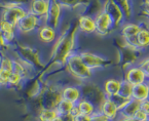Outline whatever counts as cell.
Wrapping results in <instances>:
<instances>
[{
    "mask_svg": "<svg viewBox=\"0 0 149 121\" xmlns=\"http://www.w3.org/2000/svg\"><path fill=\"white\" fill-rule=\"evenodd\" d=\"M78 27H73L71 31H66L57 40L52 51V59L55 64L65 65L66 61L73 53L75 45V33Z\"/></svg>",
    "mask_w": 149,
    "mask_h": 121,
    "instance_id": "1",
    "label": "cell"
},
{
    "mask_svg": "<svg viewBox=\"0 0 149 121\" xmlns=\"http://www.w3.org/2000/svg\"><path fill=\"white\" fill-rule=\"evenodd\" d=\"M66 70L72 77L82 82L88 81L93 77V71L88 69L80 59L78 53H73L66 61Z\"/></svg>",
    "mask_w": 149,
    "mask_h": 121,
    "instance_id": "2",
    "label": "cell"
},
{
    "mask_svg": "<svg viewBox=\"0 0 149 121\" xmlns=\"http://www.w3.org/2000/svg\"><path fill=\"white\" fill-rule=\"evenodd\" d=\"M79 87H80L81 93H82V99L92 102L97 108H99L100 105L104 102V100L107 97L104 93L103 87L94 82L86 81Z\"/></svg>",
    "mask_w": 149,
    "mask_h": 121,
    "instance_id": "3",
    "label": "cell"
},
{
    "mask_svg": "<svg viewBox=\"0 0 149 121\" xmlns=\"http://www.w3.org/2000/svg\"><path fill=\"white\" fill-rule=\"evenodd\" d=\"M62 100V88L56 85H48L40 93L41 109H56Z\"/></svg>",
    "mask_w": 149,
    "mask_h": 121,
    "instance_id": "4",
    "label": "cell"
},
{
    "mask_svg": "<svg viewBox=\"0 0 149 121\" xmlns=\"http://www.w3.org/2000/svg\"><path fill=\"white\" fill-rule=\"evenodd\" d=\"M78 53L80 59H82V62L84 63V65L92 71L99 70V69H107L113 65V62L111 59H106V57L94 53L92 51L84 50L80 51Z\"/></svg>",
    "mask_w": 149,
    "mask_h": 121,
    "instance_id": "5",
    "label": "cell"
},
{
    "mask_svg": "<svg viewBox=\"0 0 149 121\" xmlns=\"http://www.w3.org/2000/svg\"><path fill=\"white\" fill-rule=\"evenodd\" d=\"M121 45L118 47V55H119V65L121 66L123 70L125 71L127 68L133 66V65L138 64L139 59V53L141 50L135 48V47L130 46L123 40Z\"/></svg>",
    "mask_w": 149,
    "mask_h": 121,
    "instance_id": "6",
    "label": "cell"
},
{
    "mask_svg": "<svg viewBox=\"0 0 149 121\" xmlns=\"http://www.w3.org/2000/svg\"><path fill=\"white\" fill-rule=\"evenodd\" d=\"M142 26L140 23H133V22H127L120 27V36L121 39L125 42L127 44H129L130 46L138 48L137 45V40L136 36L139 33V31L141 30ZM140 50V49H139Z\"/></svg>",
    "mask_w": 149,
    "mask_h": 121,
    "instance_id": "7",
    "label": "cell"
},
{
    "mask_svg": "<svg viewBox=\"0 0 149 121\" xmlns=\"http://www.w3.org/2000/svg\"><path fill=\"white\" fill-rule=\"evenodd\" d=\"M103 10L110 17L113 22L114 29L120 28L125 24V15L119 6L114 2L113 0H105L103 3Z\"/></svg>",
    "mask_w": 149,
    "mask_h": 121,
    "instance_id": "8",
    "label": "cell"
},
{
    "mask_svg": "<svg viewBox=\"0 0 149 121\" xmlns=\"http://www.w3.org/2000/svg\"><path fill=\"white\" fill-rule=\"evenodd\" d=\"M42 25H43L42 19L38 18L37 16L28 11L26 16L21 19L15 28H17V31H19L21 34H28L36 30L37 28L39 29Z\"/></svg>",
    "mask_w": 149,
    "mask_h": 121,
    "instance_id": "9",
    "label": "cell"
},
{
    "mask_svg": "<svg viewBox=\"0 0 149 121\" xmlns=\"http://www.w3.org/2000/svg\"><path fill=\"white\" fill-rule=\"evenodd\" d=\"M94 18L95 23H96V33L98 35L107 36L115 30L112 20L103 9L100 12L97 13Z\"/></svg>",
    "mask_w": 149,
    "mask_h": 121,
    "instance_id": "10",
    "label": "cell"
},
{
    "mask_svg": "<svg viewBox=\"0 0 149 121\" xmlns=\"http://www.w3.org/2000/svg\"><path fill=\"white\" fill-rule=\"evenodd\" d=\"M27 13H28V8H25L21 5L5 7L3 8L2 15H1V20L15 27L21 19L24 18Z\"/></svg>",
    "mask_w": 149,
    "mask_h": 121,
    "instance_id": "11",
    "label": "cell"
},
{
    "mask_svg": "<svg viewBox=\"0 0 149 121\" xmlns=\"http://www.w3.org/2000/svg\"><path fill=\"white\" fill-rule=\"evenodd\" d=\"M123 79L131 83L132 85H137V84L148 82L146 73L143 71V69L138 64L133 65V66L125 69Z\"/></svg>",
    "mask_w": 149,
    "mask_h": 121,
    "instance_id": "12",
    "label": "cell"
},
{
    "mask_svg": "<svg viewBox=\"0 0 149 121\" xmlns=\"http://www.w3.org/2000/svg\"><path fill=\"white\" fill-rule=\"evenodd\" d=\"M62 9L63 8L60 6L59 3H57L56 0H51V4H49L47 15L45 16V18L42 19L43 20V25H48V26L57 29L60 25Z\"/></svg>",
    "mask_w": 149,
    "mask_h": 121,
    "instance_id": "13",
    "label": "cell"
},
{
    "mask_svg": "<svg viewBox=\"0 0 149 121\" xmlns=\"http://www.w3.org/2000/svg\"><path fill=\"white\" fill-rule=\"evenodd\" d=\"M51 0H31L29 3L28 11L37 16L40 19H44L47 15Z\"/></svg>",
    "mask_w": 149,
    "mask_h": 121,
    "instance_id": "14",
    "label": "cell"
},
{
    "mask_svg": "<svg viewBox=\"0 0 149 121\" xmlns=\"http://www.w3.org/2000/svg\"><path fill=\"white\" fill-rule=\"evenodd\" d=\"M98 111L101 112L103 115H105L106 117H108L111 121H114L119 115V109L111 101L110 97H106L104 100V102L98 108Z\"/></svg>",
    "mask_w": 149,
    "mask_h": 121,
    "instance_id": "15",
    "label": "cell"
},
{
    "mask_svg": "<svg viewBox=\"0 0 149 121\" xmlns=\"http://www.w3.org/2000/svg\"><path fill=\"white\" fill-rule=\"evenodd\" d=\"M78 30L84 34H93L96 33V23L95 18L88 15H81L78 18L77 22Z\"/></svg>",
    "mask_w": 149,
    "mask_h": 121,
    "instance_id": "16",
    "label": "cell"
},
{
    "mask_svg": "<svg viewBox=\"0 0 149 121\" xmlns=\"http://www.w3.org/2000/svg\"><path fill=\"white\" fill-rule=\"evenodd\" d=\"M62 99L67 100L73 104H77L82 99V93L79 86L67 85L62 88Z\"/></svg>",
    "mask_w": 149,
    "mask_h": 121,
    "instance_id": "17",
    "label": "cell"
},
{
    "mask_svg": "<svg viewBox=\"0 0 149 121\" xmlns=\"http://www.w3.org/2000/svg\"><path fill=\"white\" fill-rule=\"evenodd\" d=\"M38 38L40 41L45 44L54 43L58 39L57 29L48 26V25H42L38 29Z\"/></svg>",
    "mask_w": 149,
    "mask_h": 121,
    "instance_id": "18",
    "label": "cell"
},
{
    "mask_svg": "<svg viewBox=\"0 0 149 121\" xmlns=\"http://www.w3.org/2000/svg\"><path fill=\"white\" fill-rule=\"evenodd\" d=\"M140 108H141V102L137 101V100H134V99H131L125 104V107L119 110L118 117H120V118H125V119L134 118L135 114L140 110Z\"/></svg>",
    "mask_w": 149,
    "mask_h": 121,
    "instance_id": "19",
    "label": "cell"
},
{
    "mask_svg": "<svg viewBox=\"0 0 149 121\" xmlns=\"http://www.w3.org/2000/svg\"><path fill=\"white\" fill-rule=\"evenodd\" d=\"M132 99L137 100L139 102H144L149 99V82L133 85Z\"/></svg>",
    "mask_w": 149,
    "mask_h": 121,
    "instance_id": "20",
    "label": "cell"
},
{
    "mask_svg": "<svg viewBox=\"0 0 149 121\" xmlns=\"http://www.w3.org/2000/svg\"><path fill=\"white\" fill-rule=\"evenodd\" d=\"M121 84V79H116V78H109V79L105 80L103 83V90L105 93L106 97H111L113 95H117L119 91Z\"/></svg>",
    "mask_w": 149,
    "mask_h": 121,
    "instance_id": "21",
    "label": "cell"
},
{
    "mask_svg": "<svg viewBox=\"0 0 149 121\" xmlns=\"http://www.w3.org/2000/svg\"><path fill=\"white\" fill-rule=\"evenodd\" d=\"M0 31L3 34V37H4L5 41L7 44H9L13 39H15V31H17V28L13 25L8 24V23L4 22V21H0Z\"/></svg>",
    "mask_w": 149,
    "mask_h": 121,
    "instance_id": "22",
    "label": "cell"
},
{
    "mask_svg": "<svg viewBox=\"0 0 149 121\" xmlns=\"http://www.w3.org/2000/svg\"><path fill=\"white\" fill-rule=\"evenodd\" d=\"M137 45L140 50L146 49L149 47V28L142 26L141 30L136 36Z\"/></svg>",
    "mask_w": 149,
    "mask_h": 121,
    "instance_id": "23",
    "label": "cell"
},
{
    "mask_svg": "<svg viewBox=\"0 0 149 121\" xmlns=\"http://www.w3.org/2000/svg\"><path fill=\"white\" fill-rule=\"evenodd\" d=\"M77 107H78L79 111H80L81 114H86L92 116L94 113H96L98 111V108L92 103V102L88 101L86 99H81L78 103L76 104Z\"/></svg>",
    "mask_w": 149,
    "mask_h": 121,
    "instance_id": "24",
    "label": "cell"
},
{
    "mask_svg": "<svg viewBox=\"0 0 149 121\" xmlns=\"http://www.w3.org/2000/svg\"><path fill=\"white\" fill-rule=\"evenodd\" d=\"M57 3L62 8L75 9L80 6H84L88 2V0H56Z\"/></svg>",
    "mask_w": 149,
    "mask_h": 121,
    "instance_id": "25",
    "label": "cell"
},
{
    "mask_svg": "<svg viewBox=\"0 0 149 121\" xmlns=\"http://www.w3.org/2000/svg\"><path fill=\"white\" fill-rule=\"evenodd\" d=\"M113 1L123 10L125 20H130L133 15V6H132L131 0H113Z\"/></svg>",
    "mask_w": 149,
    "mask_h": 121,
    "instance_id": "26",
    "label": "cell"
},
{
    "mask_svg": "<svg viewBox=\"0 0 149 121\" xmlns=\"http://www.w3.org/2000/svg\"><path fill=\"white\" fill-rule=\"evenodd\" d=\"M75 104L71 103V102L67 101V100L62 99L61 101L59 102V104H58L56 110H57L58 114H59L60 116H61V115L69 114V113L71 112V110H72L73 106Z\"/></svg>",
    "mask_w": 149,
    "mask_h": 121,
    "instance_id": "27",
    "label": "cell"
},
{
    "mask_svg": "<svg viewBox=\"0 0 149 121\" xmlns=\"http://www.w3.org/2000/svg\"><path fill=\"white\" fill-rule=\"evenodd\" d=\"M58 112L56 109H41L38 119L39 121H52L58 116Z\"/></svg>",
    "mask_w": 149,
    "mask_h": 121,
    "instance_id": "28",
    "label": "cell"
},
{
    "mask_svg": "<svg viewBox=\"0 0 149 121\" xmlns=\"http://www.w3.org/2000/svg\"><path fill=\"white\" fill-rule=\"evenodd\" d=\"M132 93H133V85L131 83H129L127 81H125V79H121V84H120V88H119L118 95H120L121 97H125L127 100H131Z\"/></svg>",
    "mask_w": 149,
    "mask_h": 121,
    "instance_id": "29",
    "label": "cell"
},
{
    "mask_svg": "<svg viewBox=\"0 0 149 121\" xmlns=\"http://www.w3.org/2000/svg\"><path fill=\"white\" fill-rule=\"evenodd\" d=\"M28 2L29 0H0V4L3 5V8L9 6H17V5L24 6V4Z\"/></svg>",
    "mask_w": 149,
    "mask_h": 121,
    "instance_id": "30",
    "label": "cell"
},
{
    "mask_svg": "<svg viewBox=\"0 0 149 121\" xmlns=\"http://www.w3.org/2000/svg\"><path fill=\"white\" fill-rule=\"evenodd\" d=\"M13 59H9L8 57H0V68L4 69L8 72H13Z\"/></svg>",
    "mask_w": 149,
    "mask_h": 121,
    "instance_id": "31",
    "label": "cell"
},
{
    "mask_svg": "<svg viewBox=\"0 0 149 121\" xmlns=\"http://www.w3.org/2000/svg\"><path fill=\"white\" fill-rule=\"evenodd\" d=\"M111 99V101L113 102L114 104H115V106H116L117 108L120 110V109H123V107H125V105L127 103V102L130 101V100H127V99H125V97H121L120 95H113V97H110Z\"/></svg>",
    "mask_w": 149,
    "mask_h": 121,
    "instance_id": "32",
    "label": "cell"
},
{
    "mask_svg": "<svg viewBox=\"0 0 149 121\" xmlns=\"http://www.w3.org/2000/svg\"><path fill=\"white\" fill-rule=\"evenodd\" d=\"M23 76L20 75L19 73L15 72H11L10 75H9V80H8V85L10 86H15L19 85L21 83V81L23 80Z\"/></svg>",
    "mask_w": 149,
    "mask_h": 121,
    "instance_id": "33",
    "label": "cell"
},
{
    "mask_svg": "<svg viewBox=\"0 0 149 121\" xmlns=\"http://www.w3.org/2000/svg\"><path fill=\"white\" fill-rule=\"evenodd\" d=\"M11 72L4 70V69L0 68V86H6L8 85L9 75Z\"/></svg>",
    "mask_w": 149,
    "mask_h": 121,
    "instance_id": "34",
    "label": "cell"
},
{
    "mask_svg": "<svg viewBox=\"0 0 149 121\" xmlns=\"http://www.w3.org/2000/svg\"><path fill=\"white\" fill-rule=\"evenodd\" d=\"M138 65L143 69V71H144V72L146 73L147 76H148L149 75V57L141 59L138 62Z\"/></svg>",
    "mask_w": 149,
    "mask_h": 121,
    "instance_id": "35",
    "label": "cell"
},
{
    "mask_svg": "<svg viewBox=\"0 0 149 121\" xmlns=\"http://www.w3.org/2000/svg\"><path fill=\"white\" fill-rule=\"evenodd\" d=\"M91 117H92V120L91 121H111L108 117H106L105 115H103L101 112H99V111L94 113Z\"/></svg>",
    "mask_w": 149,
    "mask_h": 121,
    "instance_id": "36",
    "label": "cell"
},
{
    "mask_svg": "<svg viewBox=\"0 0 149 121\" xmlns=\"http://www.w3.org/2000/svg\"><path fill=\"white\" fill-rule=\"evenodd\" d=\"M148 118H149V116L144 112V111L141 110V108L134 116V119H136L137 121H147L148 120Z\"/></svg>",
    "mask_w": 149,
    "mask_h": 121,
    "instance_id": "37",
    "label": "cell"
},
{
    "mask_svg": "<svg viewBox=\"0 0 149 121\" xmlns=\"http://www.w3.org/2000/svg\"><path fill=\"white\" fill-rule=\"evenodd\" d=\"M92 120V117L90 115H86V114H79L77 116H75V121H91Z\"/></svg>",
    "mask_w": 149,
    "mask_h": 121,
    "instance_id": "38",
    "label": "cell"
},
{
    "mask_svg": "<svg viewBox=\"0 0 149 121\" xmlns=\"http://www.w3.org/2000/svg\"><path fill=\"white\" fill-rule=\"evenodd\" d=\"M141 110H143L149 116V100H146L141 103Z\"/></svg>",
    "mask_w": 149,
    "mask_h": 121,
    "instance_id": "39",
    "label": "cell"
},
{
    "mask_svg": "<svg viewBox=\"0 0 149 121\" xmlns=\"http://www.w3.org/2000/svg\"><path fill=\"white\" fill-rule=\"evenodd\" d=\"M62 120L63 121H75V117L69 113V114H65V115H61Z\"/></svg>",
    "mask_w": 149,
    "mask_h": 121,
    "instance_id": "40",
    "label": "cell"
},
{
    "mask_svg": "<svg viewBox=\"0 0 149 121\" xmlns=\"http://www.w3.org/2000/svg\"><path fill=\"white\" fill-rule=\"evenodd\" d=\"M6 45H7V43H6V41H5L4 37H3V34L0 31V49L6 47Z\"/></svg>",
    "mask_w": 149,
    "mask_h": 121,
    "instance_id": "41",
    "label": "cell"
},
{
    "mask_svg": "<svg viewBox=\"0 0 149 121\" xmlns=\"http://www.w3.org/2000/svg\"><path fill=\"white\" fill-rule=\"evenodd\" d=\"M70 114L72 115V116H77V115H79L80 114V111H79V109H78V107H77V105L75 104L74 106H73V108H72V110H71V112H70Z\"/></svg>",
    "mask_w": 149,
    "mask_h": 121,
    "instance_id": "42",
    "label": "cell"
},
{
    "mask_svg": "<svg viewBox=\"0 0 149 121\" xmlns=\"http://www.w3.org/2000/svg\"><path fill=\"white\" fill-rule=\"evenodd\" d=\"M145 22H146V25H141V26H144V27H147V28H149V17L148 18H144Z\"/></svg>",
    "mask_w": 149,
    "mask_h": 121,
    "instance_id": "43",
    "label": "cell"
},
{
    "mask_svg": "<svg viewBox=\"0 0 149 121\" xmlns=\"http://www.w3.org/2000/svg\"><path fill=\"white\" fill-rule=\"evenodd\" d=\"M52 121H63V120H62V117L60 116V115H58V116L56 117L55 119H53Z\"/></svg>",
    "mask_w": 149,
    "mask_h": 121,
    "instance_id": "44",
    "label": "cell"
},
{
    "mask_svg": "<svg viewBox=\"0 0 149 121\" xmlns=\"http://www.w3.org/2000/svg\"><path fill=\"white\" fill-rule=\"evenodd\" d=\"M146 1H147V2H148V3H149V0H146Z\"/></svg>",
    "mask_w": 149,
    "mask_h": 121,
    "instance_id": "45",
    "label": "cell"
},
{
    "mask_svg": "<svg viewBox=\"0 0 149 121\" xmlns=\"http://www.w3.org/2000/svg\"><path fill=\"white\" fill-rule=\"evenodd\" d=\"M147 121H149V118H148V120H147Z\"/></svg>",
    "mask_w": 149,
    "mask_h": 121,
    "instance_id": "46",
    "label": "cell"
},
{
    "mask_svg": "<svg viewBox=\"0 0 149 121\" xmlns=\"http://www.w3.org/2000/svg\"><path fill=\"white\" fill-rule=\"evenodd\" d=\"M148 100H149V99H148Z\"/></svg>",
    "mask_w": 149,
    "mask_h": 121,
    "instance_id": "47",
    "label": "cell"
}]
</instances>
